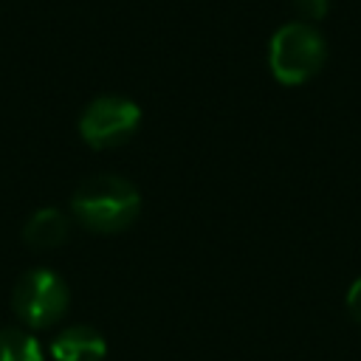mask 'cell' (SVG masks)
Listing matches in <instances>:
<instances>
[{
  "label": "cell",
  "instance_id": "cell-6",
  "mask_svg": "<svg viewBox=\"0 0 361 361\" xmlns=\"http://www.w3.org/2000/svg\"><path fill=\"white\" fill-rule=\"evenodd\" d=\"M68 234H71V220L56 206L37 209L23 226V240L37 251H48V248L62 245L68 240Z\"/></svg>",
  "mask_w": 361,
  "mask_h": 361
},
{
  "label": "cell",
  "instance_id": "cell-2",
  "mask_svg": "<svg viewBox=\"0 0 361 361\" xmlns=\"http://www.w3.org/2000/svg\"><path fill=\"white\" fill-rule=\"evenodd\" d=\"M327 59V42L313 23L293 20L276 28L268 45V68L282 85H305Z\"/></svg>",
  "mask_w": 361,
  "mask_h": 361
},
{
  "label": "cell",
  "instance_id": "cell-4",
  "mask_svg": "<svg viewBox=\"0 0 361 361\" xmlns=\"http://www.w3.org/2000/svg\"><path fill=\"white\" fill-rule=\"evenodd\" d=\"M141 110L127 96H99L79 116V135L93 149H110L135 135Z\"/></svg>",
  "mask_w": 361,
  "mask_h": 361
},
{
  "label": "cell",
  "instance_id": "cell-5",
  "mask_svg": "<svg viewBox=\"0 0 361 361\" xmlns=\"http://www.w3.org/2000/svg\"><path fill=\"white\" fill-rule=\"evenodd\" d=\"M107 353V341L96 327L73 324L54 336L51 355L54 361H102Z\"/></svg>",
  "mask_w": 361,
  "mask_h": 361
},
{
  "label": "cell",
  "instance_id": "cell-1",
  "mask_svg": "<svg viewBox=\"0 0 361 361\" xmlns=\"http://www.w3.org/2000/svg\"><path fill=\"white\" fill-rule=\"evenodd\" d=\"M141 212L138 189L121 175H93L71 197V214L90 231L116 234L135 223Z\"/></svg>",
  "mask_w": 361,
  "mask_h": 361
},
{
  "label": "cell",
  "instance_id": "cell-3",
  "mask_svg": "<svg viewBox=\"0 0 361 361\" xmlns=\"http://www.w3.org/2000/svg\"><path fill=\"white\" fill-rule=\"evenodd\" d=\"M68 302H71L68 285L51 268L25 271L11 290V307H14L17 319L31 330L56 324L65 316Z\"/></svg>",
  "mask_w": 361,
  "mask_h": 361
},
{
  "label": "cell",
  "instance_id": "cell-8",
  "mask_svg": "<svg viewBox=\"0 0 361 361\" xmlns=\"http://www.w3.org/2000/svg\"><path fill=\"white\" fill-rule=\"evenodd\" d=\"M293 8L299 14V20L316 23L330 11V0H293Z\"/></svg>",
  "mask_w": 361,
  "mask_h": 361
},
{
  "label": "cell",
  "instance_id": "cell-7",
  "mask_svg": "<svg viewBox=\"0 0 361 361\" xmlns=\"http://www.w3.org/2000/svg\"><path fill=\"white\" fill-rule=\"evenodd\" d=\"M0 361H42V344L23 327H3Z\"/></svg>",
  "mask_w": 361,
  "mask_h": 361
},
{
  "label": "cell",
  "instance_id": "cell-9",
  "mask_svg": "<svg viewBox=\"0 0 361 361\" xmlns=\"http://www.w3.org/2000/svg\"><path fill=\"white\" fill-rule=\"evenodd\" d=\"M347 310H350L353 322L361 324V276H358V279L350 285V290H347Z\"/></svg>",
  "mask_w": 361,
  "mask_h": 361
}]
</instances>
